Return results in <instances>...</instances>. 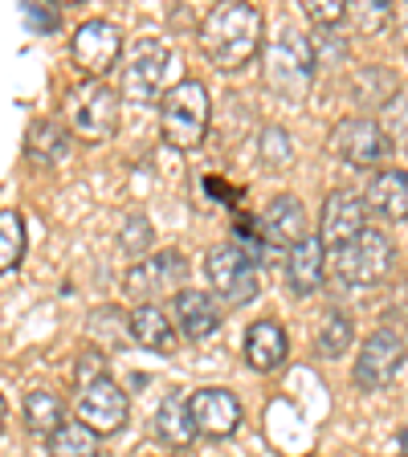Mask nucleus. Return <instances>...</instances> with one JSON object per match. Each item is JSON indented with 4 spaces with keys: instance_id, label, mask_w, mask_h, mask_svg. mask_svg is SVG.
<instances>
[{
    "instance_id": "f257e3e1",
    "label": "nucleus",
    "mask_w": 408,
    "mask_h": 457,
    "mask_svg": "<svg viewBox=\"0 0 408 457\" xmlns=\"http://www.w3.org/2000/svg\"><path fill=\"white\" fill-rule=\"evenodd\" d=\"M200 46H204V57L217 70L237 74V70H246L266 49V41H262V12L254 4H241V0H225L200 25Z\"/></svg>"
},
{
    "instance_id": "f03ea898",
    "label": "nucleus",
    "mask_w": 408,
    "mask_h": 457,
    "mask_svg": "<svg viewBox=\"0 0 408 457\" xmlns=\"http://www.w3.org/2000/svg\"><path fill=\"white\" fill-rule=\"evenodd\" d=\"M314 66H319L314 46L298 29H282V33L270 37L266 49H262V78H266V86L278 98H286V103H303V98L311 95Z\"/></svg>"
},
{
    "instance_id": "7ed1b4c3",
    "label": "nucleus",
    "mask_w": 408,
    "mask_h": 457,
    "mask_svg": "<svg viewBox=\"0 0 408 457\" xmlns=\"http://www.w3.org/2000/svg\"><path fill=\"white\" fill-rule=\"evenodd\" d=\"M209 114H212L209 86L196 82V78H180L160 103V131L171 147L196 152L204 135H209Z\"/></svg>"
},
{
    "instance_id": "20e7f679",
    "label": "nucleus",
    "mask_w": 408,
    "mask_h": 457,
    "mask_svg": "<svg viewBox=\"0 0 408 457\" xmlns=\"http://www.w3.org/2000/svg\"><path fill=\"white\" fill-rule=\"evenodd\" d=\"M176 70V54L163 46L160 37H139L123 62V78H119V95L127 103H163L168 98V74Z\"/></svg>"
},
{
    "instance_id": "39448f33",
    "label": "nucleus",
    "mask_w": 408,
    "mask_h": 457,
    "mask_svg": "<svg viewBox=\"0 0 408 457\" xmlns=\"http://www.w3.org/2000/svg\"><path fill=\"white\" fill-rule=\"evenodd\" d=\"M327 266H331V274L347 286H376L392 274V266H396V249H392L388 233H380V228L368 225L355 241L331 249V253H327Z\"/></svg>"
},
{
    "instance_id": "423d86ee",
    "label": "nucleus",
    "mask_w": 408,
    "mask_h": 457,
    "mask_svg": "<svg viewBox=\"0 0 408 457\" xmlns=\"http://www.w3.org/2000/svg\"><path fill=\"white\" fill-rule=\"evenodd\" d=\"M188 262L180 249H160L127 270V298H139L135 306H160V298H176L188 290Z\"/></svg>"
},
{
    "instance_id": "0eeeda50",
    "label": "nucleus",
    "mask_w": 408,
    "mask_h": 457,
    "mask_svg": "<svg viewBox=\"0 0 408 457\" xmlns=\"http://www.w3.org/2000/svg\"><path fill=\"white\" fill-rule=\"evenodd\" d=\"M204 278H209L212 295L225 306H246L257 298V257L246 245L229 241V245L209 249L204 257Z\"/></svg>"
},
{
    "instance_id": "6e6552de",
    "label": "nucleus",
    "mask_w": 408,
    "mask_h": 457,
    "mask_svg": "<svg viewBox=\"0 0 408 457\" xmlns=\"http://www.w3.org/2000/svg\"><path fill=\"white\" fill-rule=\"evenodd\" d=\"M404 360H408V339L404 335L392 331V327L371 331L368 339L360 343V355H355V368H352L355 388H363V392L388 388V384L400 376Z\"/></svg>"
},
{
    "instance_id": "1a4fd4ad",
    "label": "nucleus",
    "mask_w": 408,
    "mask_h": 457,
    "mask_svg": "<svg viewBox=\"0 0 408 457\" xmlns=\"http://www.w3.org/2000/svg\"><path fill=\"white\" fill-rule=\"evenodd\" d=\"M119 103L123 95L106 82H86L70 95V127L86 143H103L119 131Z\"/></svg>"
},
{
    "instance_id": "9d476101",
    "label": "nucleus",
    "mask_w": 408,
    "mask_h": 457,
    "mask_svg": "<svg viewBox=\"0 0 408 457\" xmlns=\"http://www.w3.org/2000/svg\"><path fill=\"white\" fill-rule=\"evenodd\" d=\"M388 152L392 143L384 135V123H376L368 114H352V119L335 123L331 131V155L343 160L347 168H376V163H384Z\"/></svg>"
},
{
    "instance_id": "9b49d317",
    "label": "nucleus",
    "mask_w": 408,
    "mask_h": 457,
    "mask_svg": "<svg viewBox=\"0 0 408 457\" xmlns=\"http://www.w3.org/2000/svg\"><path fill=\"white\" fill-rule=\"evenodd\" d=\"M254 237L257 245L266 249V253H290L295 245H303L311 233H306V209L303 200L290 196V192H282V196H274L266 204V209L257 212L254 220Z\"/></svg>"
},
{
    "instance_id": "f8f14e48",
    "label": "nucleus",
    "mask_w": 408,
    "mask_h": 457,
    "mask_svg": "<svg viewBox=\"0 0 408 457\" xmlns=\"http://www.w3.org/2000/svg\"><path fill=\"white\" fill-rule=\"evenodd\" d=\"M70 54H74L78 70H82L90 82H103L106 70L123 57V33H119V25H114V21H106V17L82 21V25L74 29Z\"/></svg>"
},
{
    "instance_id": "ddd939ff",
    "label": "nucleus",
    "mask_w": 408,
    "mask_h": 457,
    "mask_svg": "<svg viewBox=\"0 0 408 457\" xmlns=\"http://www.w3.org/2000/svg\"><path fill=\"white\" fill-rule=\"evenodd\" d=\"M127 412H131V400L119 384L106 376V380L90 384V388L78 392V420L86 428H95L98 437H111L127 425Z\"/></svg>"
},
{
    "instance_id": "4468645a",
    "label": "nucleus",
    "mask_w": 408,
    "mask_h": 457,
    "mask_svg": "<svg viewBox=\"0 0 408 457\" xmlns=\"http://www.w3.org/2000/svg\"><path fill=\"white\" fill-rule=\"evenodd\" d=\"M368 200L352 196V192H331L323 204V220H319V241L327 245V253L360 237L368 228Z\"/></svg>"
},
{
    "instance_id": "2eb2a0df",
    "label": "nucleus",
    "mask_w": 408,
    "mask_h": 457,
    "mask_svg": "<svg viewBox=\"0 0 408 457\" xmlns=\"http://www.w3.org/2000/svg\"><path fill=\"white\" fill-rule=\"evenodd\" d=\"M221 319H225V311H221V303L209 290H192L188 286L184 295L171 298V323H176V331L188 343L212 339V335L221 331Z\"/></svg>"
},
{
    "instance_id": "dca6fc26",
    "label": "nucleus",
    "mask_w": 408,
    "mask_h": 457,
    "mask_svg": "<svg viewBox=\"0 0 408 457\" xmlns=\"http://www.w3.org/2000/svg\"><path fill=\"white\" fill-rule=\"evenodd\" d=\"M192 417L204 437H233L241 425V400L229 388H200L192 392Z\"/></svg>"
},
{
    "instance_id": "f3484780",
    "label": "nucleus",
    "mask_w": 408,
    "mask_h": 457,
    "mask_svg": "<svg viewBox=\"0 0 408 457\" xmlns=\"http://www.w3.org/2000/svg\"><path fill=\"white\" fill-rule=\"evenodd\" d=\"M327 245L319 237H306L303 245H295L286 253V282L295 290L298 298H311L323 290V278H327Z\"/></svg>"
},
{
    "instance_id": "a211bd4d",
    "label": "nucleus",
    "mask_w": 408,
    "mask_h": 457,
    "mask_svg": "<svg viewBox=\"0 0 408 457\" xmlns=\"http://www.w3.org/2000/svg\"><path fill=\"white\" fill-rule=\"evenodd\" d=\"M290 355V339L278 319H257L246 331V363L254 371H278Z\"/></svg>"
},
{
    "instance_id": "6ab92c4d",
    "label": "nucleus",
    "mask_w": 408,
    "mask_h": 457,
    "mask_svg": "<svg viewBox=\"0 0 408 457\" xmlns=\"http://www.w3.org/2000/svg\"><path fill=\"white\" fill-rule=\"evenodd\" d=\"M155 437L168 449H188L192 441L200 437L196 417H192V396H180V392H168L155 409Z\"/></svg>"
},
{
    "instance_id": "aec40b11",
    "label": "nucleus",
    "mask_w": 408,
    "mask_h": 457,
    "mask_svg": "<svg viewBox=\"0 0 408 457\" xmlns=\"http://www.w3.org/2000/svg\"><path fill=\"white\" fill-rule=\"evenodd\" d=\"M368 209L384 220H408V168H384L368 180Z\"/></svg>"
},
{
    "instance_id": "412c9836",
    "label": "nucleus",
    "mask_w": 408,
    "mask_h": 457,
    "mask_svg": "<svg viewBox=\"0 0 408 457\" xmlns=\"http://www.w3.org/2000/svg\"><path fill=\"white\" fill-rule=\"evenodd\" d=\"M25 155L37 168H57L70 155V131L57 119H37L25 135Z\"/></svg>"
},
{
    "instance_id": "4be33fe9",
    "label": "nucleus",
    "mask_w": 408,
    "mask_h": 457,
    "mask_svg": "<svg viewBox=\"0 0 408 457\" xmlns=\"http://www.w3.org/2000/svg\"><path fill=\"white\" fill-rule=\"evenodd\" d=\"M176 323H171L168 314L160 306H135L131 311V339L147 352H171L176 347Z\"/></svg>"
},
{
    "instance_id": "5701e85b",
    "label": "nucleus",
    "mask_w": 408,
    "mask_h": 457,
    "mask_svg": "<svg viewBox=\"0 0 408 457\" xmlns=\"http://www.w3.org/2000/svg\"><path fill=\"white\" fill-rule=\"evenodd\" d=\"M62 425H66V404H62V396H54V392H46V388L29 392L25 396V428L29 433L54 437Z\"/></svg>"
},
{
    "instance_id": "b1692460",
    "label": "nucleus",
    "mask_w": 408,
    "mask_h": 457,
    "mask_svg": "<svg viewBox=\"0 0 408 457\" xmlns=\"http://www.w3.org/2000/svg\"><path fill=\"white\" fill-rule=\"evenodd\" d=\"M314 343H319V355H327V360H339V355L355 343V319L347 311H339V306H331V311L323 314V323H319V335H314Z\"/></svg>"
},
{
    "instance_id": "393cba45",
    "label": "nucleus",
    "mask_w": 408,
    "mask_h": 457,
    "mask_svg": "<svg viewBox=\"0 0 408 457\" xmlns=\"http://www.w3.org/2000/svg\"><path fill=\"white\" fill-rule=\"evenodd\" d=\"M49 457H98V433L82 420H66L49 437Z\"/></svg>"
},
{
    "instance_id": "a878e982",
    "label": "nucleus",
    "mask_w": 408,
    "mask_h": 457,
    "mask_svg": "<svg viewBox=\"0 0 408 457\" xmlns=\"http://www.w3.org/2000/svg\"><path fill=\"white\" fill-rule=\"evenodd\" d=\"M396 95H400V86H396V78H392L384 66H368V70H360V74H355V98H360V103H368V106L376 103L384 111V106H388Z\"/></svg>"
},
{
    "instance_id": "bb28decb",
    "label": "nucleus",
    "mask_w": 408,
    "mask_h": 457,
    "mask_svg": "<svg viewBox=\"0 0 408 457\" xmlns=\"http://www.w3.org/2000/svg\"><path fill=\"white\" fill-rule=\"evenodd\" d=\"M90 339L114 343V347L135 343L131 339V314H123L119 306H98V311L90 314Z\"/></svg>"
},
{
    "instance_id": "cd10ccee",
    "label": "nucleus",
    "mask_w": 408,
    "mask_h": 457,
    "mask_svg": "<svg viewBox=\"0 0 408 457\" xmlns=\"http://www.w3.org/2000/svg\"><path fill=\"white\" fill-rule=\"evenodd\" d=\"M21 253H25V220L17 209H4L0 212V266H4V274L21 266Z\"/></svg>"
},
{
    "instance_id": "c85d7f7f",
    "label": "nucleus",
    "mask_w": 408,
    "mask_h": 457,
    "mask_svg": "<svg viewBox=\"0 0 408 457\" xmlns=\"http://www.w3.org/2000/svg\"><path fill=\"white\" fill-rule=\"evenodd\" d=\"M352 21L363 37H380L384 29L396 25V4H388V0H355Z\"/></svg>"
},
{
    "instance_id": "c756f323",
    "label": "nucleus",
    "mask_w": 408,
    "mask_h": 457,
    "mask_svg": "<svg viewBox=\"0 0 408 457\" xmlns=\"http://www.w3.org/2000/svg\"><path fill=\"white\" fill-rule=\"evenodd\" d=\"M384 135H388L392 147L408 152V95H396L384 106Z\"/></svg>"
},
{
    "instance_id": "7c9ffc66",
    "label": "nucleus",
    "mask_w": 408,
    "mask_h": 457,
    "mask_svg": "<svg viewBox=\"0 0 408 457\" xmlns=\"http://www.w3.org/2000/svg\"><path fill=\"white\" fill-rule=\"evenodd\" d=\"M262 160H266V168H286V163L295 160L290 135H286L282 127H266V131H262Z\"/></svg>"
},
{
    "instance_id": "2f4dec72",
    "label": "nucleus",
    "mask_w": 408,
    "mask_h": 457,
    "mask_svg": "<svg viewBox=\"0 0 408 457\" xmlns=\"http://www.w3.org/2000/svg\"><path fill=\"white\" fill-rule=\"evenodd\" d=\"M303 12L311 17V25L335 29V25H343V21L352 17V4H343V0H306Z\"/></svg>"
},
{
    "instance_id": "473e14b6",
    "label": "nucleus",
    "mask_w": 408,
    "mask_h": 457,
    "mask_svg": "<svg viewBox=\"0 0 408 457\" xmlns=\"http://www.w3.org/2000/svg\"><path fill=\"white\" fill-rule=\"evenodd\" d=\"M98 380H106V360L98 347H86V352L74 360V384H78V392H82Z\"/></svg>"
},
{
    "instance_id": "72a5a7b5",
    "label": "nucleus",
    "mask_w": 408,
    "mask_h": 457,
    "mask_svg": "<svg viewBox=\"0 0 408 457\" xmlns=\"http://www.w3.org/2000/svg\"><path fill=\"white\" fill-rule=\"evenodd\" d=\"M123 249L131 257H139V262H143V257H152V253H147V249H152V220H147V217H131V220H127Z\"/></svg>"
},
{
    "instance_id": "f704fd0d",
    "label": "nucleus",
    "mask_w": 408,
    "mask_h": 457,
    "mask_svg": "<svg viewBox=\"0 0 408 457\" xmlns=\"http://www.w3.org/2000/svg\"><path fill=\"white\" fill-rule=\"evenodd\" d=\"M396 37H400V46L408 49V4H396Z\"/></svg>"
},
{
    "instance_id": "c9c22d12",
    "label": "nucleus",
    "mask_w": 408,
    "mask_h": 457,
    "mask_svg": "<svg viewBox=\"0 0 408 457\" xmlns=\"http://www.w3.org/2000/svg\"><path fill=\"white\" fill-rule=\"evenodd\" d=\"M400 453L408 457V428H404V433H400Z\"/></svg>"
}]
</instances>
